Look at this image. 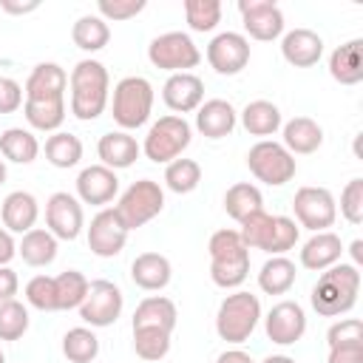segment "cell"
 Listing matches in <instances>:
<instances>
[{
  "mask_svg": "<svg viewBox=\"0 0 363 363\" xmlns=\"http://www.w3.org/2000/svg\"><path fill=\"white\" fill-rule=\"evenodd\" d=\"M130 278H133V284H136L139 289H145V292H159V289H164V286L170 284L173 267H170V261H167L162 252H142V255H136L133 264H130Z\"/></svg>",
  "mask_w": 363,
  "mask_h": 363,
  "instance_id": "obj_24",
  "label": "cell"
},
{
  "mask_svg": "<svg viewBox=\"0 0 363 363\" xmlns=\"http://www.w3.org/2000/svg\"><path fill=\"white\" fill-rule=\"evenodd\" d=\"M45 224L57 241H74L85 227L82 201L65 190H57L45 201Z\"/></svg>",
  "mask_w": 363,
  "mask_h": 363,
  "instance_id": "obj_11",
  "label": "cell"
},
{
  "mask_svg": "<svg viewBox=\"0 0 363 363\" xmlns=\"http://www.w3.org/2000/svg\"><path fill=\"white\" fill-rule=\"evenodd\" d=\"M238 14L252 40L269 43L284 34V11L272 0H238Z\"/></svg>",
  "mask_w": 363,
  "mask_h": 363,
  "instance_id": "obj_13",
  "label": "cell"
},
{
  "mask_svg": "<svg viewBox=\"0 0 363 363\" xmlns=\"http://www.w3.org/2000/svg\"><path fill=\"white\" fill-rule=\"evenodd\" d=\"M329 74L340 85L363 82V40H349L329 54Z\"/></svg>",
  "mask_w": 363,
  "mask_h": 363,
  "instance_id": "obj_25",
  "label": "cell"
},
{
  "mask_svg": "<svg viewBox=\"0 0 363 363\" xmlns=\"http://www.w3.org/2000/svg\"><path fill=\"white\" fill-rule=\"evenodd\" d=\"M147 60H150V65H156L162 71L184 74V71H190V68H196L201 62V51L193 43L190 34H184V31H164V34L150 40Z\"/></svg>",
  "mask_w": 363,
  "mask_h": 363,
  "instance_id": "obj_8",
  "label": "cell"
},
{
  "mask_svg": "<svg viewBox=\"0 0 363 363\" xmlns=\"http://www.w3.org/2000/svg\"><path fill=\"white\" fill-rule=\"evenodd\" d=\"M96 153L102 159L105 167L111 170H125L130 167L139 153H142V145L128 133V130H111V133H102L99 142H96Z\"/></svg>",
  "mask_w": 363,
  "mask_h": 363,
  "instance_id": "obj_21",
  "label": "cell"
},
{
  "mask_svg": "<svg viewBox=\"0 0 363 363\" xmlns=\"http://www.w3.org/2000/svg\"><path fill=\"white\" fill-rule=\"evenodd\" d=\"M23 113L34 130L57 133L60 125L65 122V99H26Z\"/></svg>",
  "mask_w": 363,
  "mask_h": 363,
  "instance_id": "obj_31",
  "label": "cell"
},
{
  "mask_svg": "<svg viewBox=\"0 0 363 363\" xmlns=\"http://www.w3.org/2000/svg\"><path fill=\"white\" fill-rule=\"evenodd\" d=\"M0 9L6 14H31L40 9V0H28V3H14V0H0Z\"/></svg>",
  "mask_w": 363,
  "mask_h": 363,
  "instance_id": "obj_53",
  "label": "cell"
},
{
  "mask_svg": "<svg viewBox=\"0 0 363 363\" xmlns=\"http://www.w3.org/2000/svg\"><path fill=\"white\" fill-rule=\"evenodd\" d=\"M281 130H284V147L295 156V153H301V156H306V153H315L320 145H323V128L312 119V116H292L289 122H284L281 125Z\"/></svg>",
  "mask_w": 363,
  "mask_h": 363,
  "instance_id": "obj_26",
  "label": "cell"
},
{
  "mask_svg": "<svg viewBox=\"0 0 363 363\" xmlns=\"http://www.w3.org/2000/svg\"><path fill=\"white\" fill-rule=\"evenodd\" d=\"M238 125V111L227 99H207L196 111V128L207 139H224L235 130Z\"/></svg>",
  "mask_w": 363,
  "mask_h": 363,
  "instance_id": "obj_20",
  "label": "cell"
},
{
  "mask_svg": "<svg viewBox=\"0 0 363 363\" xmlns=\"http://www.w3.org/2000/svg\"><path fill=\"white\" fill-rule=\"evenodd\" d=\"M26 301L28 306L40 312H57V284L51 275H34L26 284Z\"/></svg>",
  "mask_w": 363,
  "mask_h": 363,
  "instance_id": "obj_44",
  "label": "cell"
},
{
  "mask_svg": "<svg viewBox=\"0 0 363 363\" xmlns=\"http://www.w3.org/2000/svg\"><path fill=\"white\" fill-rule=\"evenodd\" d=\"M17 289H20L17 272H14L11 267H0V303L11 301V298L17 295Z\"/></svg>",
  "mask_w": 363,
  "mask_h": 363,
  "instance_id": "obj_51",
  "label": "cell"
},
{
  "mask_svg": "<svg viewBox=\"0 0 363 363\" xmlns=\"http://www.w3.org/2000/svg\"><path fill=\"white\" fill-rule=\"evenodd\" d=\"M23 102H26L23 85L11 77H0V113H14L23 108Z\"/></svg>",
  "mask_w": 363,
  "mask_h": 363,
  "instance_id": "obj_49",
  "label": "cell"
},
{
  "mask_svg": "<svg viewBox=\"0 0 363 363\" xmlns=\"http://www.w3.org/2000/svg\"><path fill=\"white\" fill-rule=\"evenodd\" d=\"M216 363H255V360L244 349H227V352H221L216 357Z\"/></svg>",
  "mask_w": 363,
  "mask_h": 363,
  "instance_id": "obj_54",
  "label": "cell"
},
{
  "mask_svg": "<svg viewBox=\"0 0 363 363\" xmlns=\"http://www.w3.org/2000/svg\"><path fill=\"white\" fill-rule=\"evenodd\" d=\"M145 0H99L96 11L105 23H119V20H130L136 14L145 11Z\"/></svg>",
  "mask_w": 363,
  "mask_h": 363,
  "instance_id": "obj_46",
  "label": "cell"
},
{
  "mask_svg": "<svg viewBox=\"0 0 363 363\" xmlns=\"http://www.w3.org/2000/svg\"><path fill=\"white\" fill-rule=\"evenodd\" d=\"M28 309L17 298L0 303V340H20L28 332Z\"/></svg>",
  "mask_w": 363,
  "mask_h": 363,
  "instance_id": "obj_42",
  "label": "cell"
},
{
  "mask_svg": "<svg viewBox=\"0 0 363 363\" xmlns=\"http://www.w3.org/2000/svg\"><path fill=\"white\" fill-rule=\"evenodd\" d=\"M14 255H17V244H14L11 233L6 227H0V267H9Z\"/></svg>",
  "mask_w": 363,
  "mask_h": 363,
  "instance_id": "obj_52",
  "label": "cell"
},
{
  "mask_svg": "<svg viewBox=\"0 0 363 363\" xmlns=\"http://www.w3.org/2000/svg\"><path fill=\"white\" fill-rule=\"evenodd\" d=\"M57 238L43 230V227H34L28 233H23L20 244H17V255L28 264V267H48L54 258H57Z\"/></svg>",
  "mask_w": 363,
  "mask_h": 363,
  "instance_id": "obj_29",
  "label": "cell"
},
{
  "mask_svg": "<svg viewBox=\"0 0 363 363\" xmlns=\"http://www.w3.org/2000/svg\"><path fill=\"white\" fill-rule=\"evenodd\" d=\"M184 20L193 31H213L221 23V3L218 0H184Z\"/></svg>",
  "mask_w": 363,
  "mask_h": 363,
  "instance_id": "obj_43",
  "label": "cell"
},
{
  "mask_svg": "<svg viewBox=\"0 0 363 363\" xmlns=\"http://www.w3.org/2000/svg\"><path fill=\"white\" fill-rule=\"evenodd\" d=\"M6 184V159H0V187Z\"/></svg>",
  "mask_w": 363,
  "mask_h": 363,
  "instance_id": "obj_57",
  "label": "cell"
},
{
  "mask_svg": "<svg viewBox=\"0 0 363 363\" xmlns=\"http://www.w3.org/2000/svg\"><path fill=\"white\" fill-rule=\"evenodd\" d=\"M247 167L250 173L269 184V187H281L286 182L295 179V170H298V162L295 156L281 145V142H272V139H261L250 147L247 153Z\"/></svg>",
  "mask_w": 363,
  "mask_h": 363,
  "instance_id": "obj_7",
  "label": "cell"
},
{
  "mask_svg": "<svg viewBox=\"0 0 363 363\" xmlns=\"http://www.w3.org/2000/svg\"><path fill=\"white\" fill-rule=\"evenodd\" d=\"M153 111V85L133 74V77H122L113 85V102H111V113L113 122L122 130H136L150 119Z\"/></svg>",
  "mask_w": 363,
  "mask_h": 363,
  "instance_id": "obj_3",
  "label": "cell"
},
{
  "mask_svg": "<svg viewBox=\"0 0 363 363\" xmlns=\"http://www.w3.org/2000/svg\"><path fill=\"white\" fill-rule=\"evenodd\" d=\"M71 40L77 48L94 54V51H102L108 43H111V26L99 17V14H82L77 17V23L71 26Z\"/></svg>",
  "mask_w": 363,
  "mask_h": 363,
  "instance_id": "obj_30",
  "label": "cell"
},
{
  "mask_svg": "<svg viewBox=\"0 0 363 363\" xmlns=\"http://www.w3.org/2000/svg\"><path fill=\"white\" fill-rule=\"evenodd\" d=\"M224 210H227L230 218H235V221L241 224L247 216L264 210V196H261V190H258L255 184H250V182H235V184L227 187V193H224Z\"/></svg>",
  "mask_w": 363,
  "mask_h": 363,
  "instance_id": "obj_34",
  "label": "cell"
},
{
  "mask_svg": "<svg viewBox=\"0 0 363 363\" xmlns=\"http://www.w3.org/2000/svg\"><path fill=\"white\" fill-rule=\"evenodd\" d=\"M176 320H179L176 303L164 295H147L145 301H139L133 312V326H159L164 332H173Z\"/></svg>",
  "mask_w": 363,
  "mask_h": 363,
  "instance_id": "obj_28",
  "label": "cell"
},
{
  "mask_svg": "<svg viewBox=\"0 0 363 363\" xmlns=\"http://www.w3.org/2000/svg\"><path fill=\"white\" fill-rule=\"evenodd\" d=\"M295 284V264L286 255H269L258 272V286L267 295H286Z\"/></svg>",
  "mask_w": 363,
  "mask_h": 363,
  "instance_id": "obj_33",
  "label": "cell"
},
{
  "mask_svg": "<svg viewBox=\"0 0 363 363\" xmlns=\"http://www.w3.org/2000/svg\"><path fill=\"white\" fill-rule=\"evenodd\" d=\"M0 363H6V354H3V349H0Z\"/></svg>",
  "mask_w": 363,
  "mask_h": 363,
  "instance_id": "obj_58",
  "label": "cell"
},
{
  "mask_svg": "<svg viewBox=\"0 0 363 363\" xmlns=\"http://www.w3.org/2000/svg\"><path fill=\"white\" fill-rule=\"evenodd\" d=\"M261 363H298V360L289 357V354H269V357H264Z\"/></svg>",
  "mask_w": 363,
  "mask_h": 363,
  "instance_id": "obj_56",
  "label": "cell"
},
{
  "mask_svg": "<svg viewBox=\"0 0 363 363\" xmlns=\"http://www.w3.org/2000/svg\"><path fill=\"white\" fill-rule=\"evenodd\" d=\"M45 159L60 167V170H68L74 164H79L82 159V139L74 136V133H65V130H57L45 139Z\"/></svg>",
  "mask_w": 363,
  "mask_h": 363,
  "instance_id": "obj_35",
  "label": "cell"
},
{
  "mask_svg": "<svg viewBox=\"0 0 363 363\" xmlns=\"http://www.w3.org/2000/svg\"><path fill=\"white\" fill-rule=\"evenodd\" d=\"M190 139H193L190 122L184 116L167 113L150 125V130L142 142V153L156 164H170L173 159H179L187 150Z\"/></svg>",
  "mask_w": 363,
  "mask_h": 363,
  "instance_id": "obj_5",
  "label": "cell"
},
{
  "mask_svg": "<svg viewBox=\"0 0 363 363\" xmlns=\"http://www.w3.org/2000/svg\"><path fill=\"white\" fill-rule=\"evenodd\" d=\"M128 230L122 227L113 207H102L88 224V250L99 258H113L125 250Z\"/></svg>",
  "mask_w": 363,
  "mask_h": 363,
  "instance_id": "obj_14",
  "label": "cell"
},
{
  "mask_svg": "<svg viewBox=\"0 0 363 363\" xmlns=\"http://www.w3.org/2000/svg\"><path fill=\"white\" fill-rule=\"evenodd\" d=\"M68 88H71V113L82 122H91V119L102 116V111L108 105V94H111L108 68L91 57L79 60L71 68Z\"/></svg>",
  "mask_w": 363,
  "mask_h": 363,
  "instance_id": "obj_1",
  "label": "cell"
},
{
  "mask_svg": "<svg viewBox=\"0 0 363 363\" xmlns=\"http://www.w3.org/2000/svg\"><path fill=\"white\" fill-rule=\"evenodd\" d=\"M272 227H275V216H269L267 210H258L252 216H247L241 221V241L247 244V250H269L272 241Z\"/></svg>",
  "mask_w": 363,
  "mask_h": 363,
  "instance_id": "obj_41",
  "label": "cell"
},
{
  "mask_svg": "<svg viewBox=\"0 0 363 363\" xmlns=\"http://www.w3.org/2000/svg\"><path fill=\"white\" fill-rule=\"evenodd\" d=\"M122 306H125V295L122 289L113 284V281H91L88 286V295L79 306V318L91 326V329H105L111 323H116V318L122 315Z\"/></svg>",
  "mask_w": 363,
  "mask_h": 363,
  "instance_id": "obj_10",
  "label": "cell"
},
{
  "mask_svg": "<svg viewBox=\"0 0 363 363\" xmlns=\"http://www.w3.org/2000/svg\"><path fill=\"white\" fill-rule=\"evenodd\" d=\"M62 354L71 363H91L99 354V337L88 326H74L62 335Z\"/></svg>",
  "mask_w": 363,
  "mask_h": 363,
  "instance_id": "obj_37",
  "label": "cell"
},
{
  "mask_svg": "<svg viewBox=\"0 0 363 363\" xmlns=\"http://www.w3.org/2000/svg\"><path fill=\"white\" fill-rule=\"evenodd\" d=\"M357 292H360V269L354 264L337 261L318 278L309 301L318 315L337 318V315H346L357 303Z\"/></svg>",
  "mask_w": 363,
  "mask_h": 363,
  "instance_id": "obj_2",
  "label": "cell"
},
{
  "mask_svg": "<svg viewBox=\"0 0 363 363\" xmlns=\"http://www.w3.org/2000/svg\"><path fill=\"white\" fill-rule=\"evenodd\" d=\"M238 119H241V125H244V130L250 136H272L284 125L278 105L269 102V99H252V102H247L244 111L238 113Z\"/></svg>",
  "mask_w": 363,
  "mask_h": 363,
  "instance_id": "obj_27",
  "label": "cell"
},
{
  "mask_svg": "<svg viewBox=\"0 0 363 363\" xmlns=\"http://www.w3.org/2000/svg\"><path fill=\"white\" fill-rule=\"evenodd\" d=\"M54 284H57V309H79L88 295V286H91V281L79 269L60 272L54 278Z\"/></svg>",
  "mask_w": 363,
  "mask_h": 363,
  "instance_id": "obj_40",
  "label": "cell"
},
{
  "mask_svg": "<svg viewBox=\"0 0 363 363\" xmlns=\"http://www.w3.org/2000/svg\"><path fill=\"white\" fill-rule=\"evenodd\" d=\"M199 182H201V164L196 159L179 156L164 167V184H167V190H173L179 196L193 193L199 187Z\"/></svg>",
  "mask_w": 363,
  "mask_h": 363,
  "instance_id": "obj_39",
  "label": "cell"
},
{
  "mask_svg": "<svg viewBox=\"0 0 363 363\" xmlns=\"http://www.w3.org/2000/svg\"><path fill=\"white\" fill-rule=\"evenodd\" d=\"M326 363H363V340L360 343H340L329 346Z\"/></svg>",
  "mask_w": 363,
  "mask_h": 363,
  "instance_id": "obj_50",
  "label": "cell"
},
{
  "mask_svg": "<svg viewBox=\"0 0 363 363\" xmlns=\"http://www.w3.org/2000/svg\"><path fill=\"white\" fill-rule=\"evenodd\" d=\"M0 153L6 162H14V164H31L40 153V142L31 130L26 128H6L0 133Z\"/></svg>",
  "mask_w": 363,
  "mask_h": 363,
  "instance_id": "obj_32",
  "label": "cell"
},
{
  "mask_svg": "<svg viewBox=\"0 0 363 363\" xmlns=\"http://www.w3.org/2000/svg\"><path fill=\"white\" fill-rule=\"evenodd\" d=\"M292 210L301 227L312 230V233H323L335 224L337 218V201L326 187H298L295 199H292Z\"/></svg>",
  "mask_w": 363,
  "mask_h": 363,
  "instance_id": "obj_9",
  "label": "cell"
},
{
  "mask_svg": "<svg viewBox=\"0 0 363 363\" xmlns=\"http://www.w3.org/2000/svg\"><path fill=\"white\" fill-rule=\"evenodd\" d=\"M162 99L170 111L176 113H190L199 111V105L204 102V82L201 77H196L193 71L184 74H170L162 85Z\"/></svg>",
  "mask_w": 363,
  "mask_h": 363,
  "instance_id": "obj_17",
  "label": "cell"
},
{
  "mask_svg": "<svg viewBox=\"0 0 363 363\" xmlns=\"http://www.w3.org/2000/svg\"><path fill=\"white\" fill-rule=\"evenodd\" d=\"M207 252H210V264H221V261H235V258H250L247 244L241 241L238 230H216L207 241Z\"/></svg>",
  "mask_w": 363,
  "mask_h": 363,
  "instance_id": "obj_38",
  "label": "cell"
},
{
  "mask_svg": "<svg viewBox=\"0 0 363 363\" xmlns=\"http://www.w3.org/2000/svg\"><path fill=\"white\" fill-rule=\"evenodd\" d=\"M340 213L349 224L363 221V179H352L340 193Z\"/></svg>",
  "mask_w": 363,
  "mask_h": 363,
  "instance_id": "obj_47",
  "label": "cell"
},
{
  "mask_svg": "<svg viewBox=\"0 0 363 363\" xmlns=\"http://www.w3.org/2000/svg\"><path fill=\"white\" fill-rule=\"evenodd\" d=\"M116 193H119L116 170H111L105 164H88V167L79 170V176H77V199L82 204L102 207V204L113 201Z\"/></svg>",
  "mask_w": 363,
  "mask_h": 363,
  "instance_id": "obj_16",
  "label": "cell"
},
{
  "mask_svg": "<svg viewBox=\"0 0 363 363\" xmlns=\"http://www.w3.org/2000/svg\"><path fill=\"white\" fill-rule=\"evenodd\" d=\"M164 210V190L159 187V182L153 179H139L133 182L116 201L113 213L119 216L122 227L130 233V230H139L142 224L153 221L159 213Z\"/></svg>",
  "mask_w": 363,
  "mask_h": 363,
  "instance_id": "obj_6",
  "label": "cell"
},
{
  "mask_svg": "<svg viewBox=\"0 0 363 363\" xmlns=\"http://www.w3.org/2000/svg\"><path fill=\"white\" fill-rule=\"evenodd\" d=\"M363 340V323L357 318H343L337 323L329 326L326 332V343L329 346H340V343H360Z\"/></svg>",
  "mask_w": 363,
  "mask_h": 363,
  "instance_id": "obj_48",
  "label": "cell"
},
{
  "mask_svg": "<svg viewBox=\"0 0 363 363\" xmlns=\"http://www.w3.org/2000/svg\"><path fill=\"white\" fill-rule=\"evenodd\" d=\"M207 62L216 74H241L250 62V40L238 31H221L207 43Z\"/></svg>",
  "mask_w": 363,
  "mask_h": 363,
  "instance_id": "obj_12",
  "label": "cell"
},
{
  "mask_svg": "<svg viewBox=\"0 0 363 363\" xmlns=\"http://www.w3.org/2000/svg\"><path fill=\"white\" fill-rule=\"evenodd\" d=\"M68 74L57 62H37L26 79V99H65Z\"/></svg>",
  "mask_w": 363,
  "mask_h": 363,
  "instance_id": "obj_19",
  "label": "cell"
},
{
  "mask_svg": "<svg viewBox=\"0 0 363 363\" xmlns=\"http://www.w3.org/2000/svg\"><path fill=\"white\" fill-rule=\"evenodd\" d=\"M301 227L295 224V218L289 216H275V227H272V241H269V255H284L298 244Z\"/></svg>",
  "mask_w": 363,
  "mask_h": 363,
  "instance_id": "obj_45",
  "label": "cell"
},
{
  "mask_svg": "<svg viewBox=\"0 0 363 363\" xmlns=\"http://www.w3.org/2000/svg\"><path fill=\"white\" fill-rule=\"evenodd\" d=\"M349 252H352V258H354V267H360V264H363V241L354 238L352 247H349Z\"/></svg>",
  "mask_w": 363,
  "mask_h": 363,
  "instance_id": "obj_55",
  "label": "cell"
},
{
  "mask_svg": "<svg viewBox=\"0 0 363 363\" xmlns=\"http://www.w3.org/2000/svg\"><path fill=\"white\" fill-rule=\"evenodd\" d=\"M0 218H3V227L9 233H20L23 235V233L34 230V224L40 218V204L28 190H14V193H9L3 199Z\"/></svg>",
  "mask_w": 363,
  "mask_h": 363,
  "instance_id": "obj_22",
  "label": "cell"
},
{
  "mask_svg": "<svg viewBox=\"0 0 363 363\" xmlns=\"http://www.w3.org/2000/svg\"><path fill=\"white\" fill-rule=\"evenodd\" d=\"M261 320V301L252 292H233L218 303L216 312V332L227 343H244Z\"/></svg>",
  "mask_w": 363,
  "mask_h": 363,
  "instance_id": "obj_4",
  "label": "cell"
},
{
  "mask_svg": "<svg viewBox=\"0 0 363 363\" xmlns=\"http://www.w3.org/2000/svg\"><path fill=\"white\" fill-rule=\"evenodd\" d=\"M340 255H343V241H340V235L332 233V230H323V233H315V235L301 247V267L320 272V269L335 267V264L340 261Z\"/></svg>",
  "mask_w": 363,
  "mask_h": 363,
  "instance_id": "obj_23",
  "label": "cell"
},
{
  "mask_svg": "<svg viewBox=\"0 0 363 363\" xmlns=\"http://www.w3.org/2000/svg\"><path fill=\"white\" fill-rule=\"evenodd\" d=\"M281 54L295 68H312L323 57V40L312 28H292L281 40Z\"/></svg>",
  "mask_w": 363,
  "mask_h": 363,
  "instance_id": "obj_18",
  "label": "cell"
},
{
  "mask_svg": "<svg viewBox=\"0 0 363 363\" xmlns=\"http://www.w3.org/2000/svg\"><path fill=\"white\" fill-rule=\"evenodd\" d=\"M170 335L173 332H164L159 326H133V352L142 360L156 363V360L167 357V352H170Z\"/></svg>",
  "mask_w": 363,
  "mask_h": 363,
  "instance_id": "obj_36",
  "label": "cell"
},
{
  "mask_svg": "<svg viewBox=\"0 0 363 363\" xmlns=\"http://www.w3.org/2000/svg\"><path fill=\"white\" fill-rule=\"evenodd\" d=\"M264 329H267V337L278 346H292L303 337L306 332V312L298 301H281L275 303L267 318H264Z\"/></svg>",
  "mask_w": 363,
  "mask_h": 363,
  "instance_id": "obj_15",
  "label": "cell"
}]
</instances>
